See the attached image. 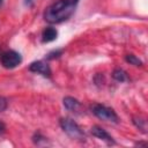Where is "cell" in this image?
Listing matches in <instances>:
<instances>
[{
  "label": "cell",
  "mask_w": 148,
  "mask_h": 148,
  "mask_svg": "<svg viewBox=\"0 0 148 148\" xmlns=\"http://www.w3.org/2000/svg\"><path fill=\"white\" fill-rule=\"evenodd\" d=\"M75 6L67 0H58L46 7L44 12V20L51 24L61 23L71 17L75 10Z\"/></svg>",
  "instance_id": "1"
},
{
  "label": "cell",
  "mask_w": 148,
  "mask_h": 148,
  "mask_svg": "<svg viewBox=\"0 0 148 148\" xmlns=\"http://www.w3.org/2000/svg\"><path fill=\"white\" fill-rule=\"evenodd\" d=\"M5 132H6V125L2 121H0V135H2Z\"/></svg>",
  "instance_id": "14"
},
{
  "label": "cell",
  "mask_w": 148,
  "mask_h": 148,
  "mask_svg": "<svg viewBox=\"0 0 148 148\" xmlns=\"http://www.w3.org/2000/svg\"><path fill=\"white\" fill-rule=\"evenodd\" d=\"M91 111L98 119L111 123H118V116L114 112V110L111 108H108L102 104H94L91 106Z\"/></svg>",
  "instance_id": "3"
},
{
  "label": "cell",
  "mask_w": 148,
  "mask_h": 148,
  "mask_svg": "<svg viewBox=\"0 0 148 148\" xmlns=\"http://www.w3.org/2000/svg\"><path fill=\"white\" fill-rule=\"evenodd\" d=\"M29 71L34 72V73H39V74H42V75H44L46 77L51 76V68H50V66L46 62L42 61V60H37V61L31 62L30 66H29Z\"/></svg>",
  "instance_id": "5"
},
{
  "label": "cell",
  "mask_w": 148,
  "mask_h": 148,
  "mask_svg": "<svg viewBox=\"0 0 148 148\" xmlns=\"http://www.w3.org/2000/svg\"><path fill=\"white\" fill-rule=\"evenodd\" d=\"M133 124L139 128L141 130L143 133H146V128H147V121L143 119V118H140V117H134L133 118Z\"/></svg>",
  "instance_id": "10"
},
{
  "label": "cell",
  "mask_w": 148,
  "mask_h": 148,
  "mask_svg": "<svg viewBox=\"0 0 148 148\" xmlns=\"http://www.w3.org/2000/svg\"><path fill=\"white\" fill-rule=\"evenodd\" d=\"M62 103H64V106H65L67 110H69V111H77V110H80V108H81V103H80L76 98L71 97V96L65 97V98L62 99Z\"/></svg>",
  "instance_id": "7"
},
{
  "label": "cell",
  "mask_w": 148,
  "mask_h": 148,
  "mask_svg": "<svg viewBox=\"0 0 148 148\" xmlns=\"http://www.w3.org/2000/svg\"><path fill=\"white\" fill-rule=\"evenodd\" d=\"M1 3H2V0H0V6H1Z\"/></svg>",
  "instance_id": "17"
},
{
  "label": "cell",
  "mask_w": 148,
  "mask_h": 148,
  "mask_svg": "<svg viewBox=\"0 0 148 148\" xmlns=\"http://www.w3.org/2000/svg\"><path fill=\"white\" fill-rule=\"evenodd\" d=\"M61 53H62V50H56V51H52V52H50L49 54H47V59L49 60H52V59H56V58H59L60 56H61Z\"/></svg>",
  "instance_id": "12"
},
{
  "label": "cell",
  "mask_w": 148,
  "mask_h": 148,
  "mask_svg": "<svg viewBox=\"0 0 148 148\" xmlns=\"http://www.w3.org/2000/svg\"><path fill=\"white\" fill-rule=\"evenodd\" d=\"M67 1H68V2H71V3H73V5H76L79 0H67Z\"/></svg>",
  "instance_id": "15"
},
{
  "label": "cell",
  "mask_w": 148,
  "mask_h": 148,
  "mask_svg": "<svg viewBox=\"0 0 148 148\" xmlns=\"http://www.w3.org/2000/svg\"><path fill=\"white\" fill-rule=\"evenodd\" d=\"M112 77H113L116 81H118V82H125V81L128 80L127 73H126L124 69H121V68H116V69L112 72Z\"/></svg>",
  "instance_id": "9"
},
{
  "label": "cell",
  "mask_w": 148,
  "mask_h": 148,
  "mask_svg": "<svg viewBox=\"0 0 148 148\" xmlns=\"http://www.w3.org/2000/svg\"><path fill=\"white\" fill-rule=\"evenodd\" d=\"M60 127L62 128V131L71 136L72 139H76V140H83L84 139V133L81 130V127L71 118H61L60 121Z\"/></svg>",
  "instance_id": "2"
},
{
  "label": "cell",
  "mask_w": 148,
  "mask_h": 148,
  "mask_svg": "<svg viewBox=\"0 0 148 148\" xmlns=\"http://www.w3.org/2000/svg\"><path fill=\"white\" fill-rule=\"evenodd\" d=\"M125 60L127 62H130L131 65H134V66H142V61L134 54H127L125 56Z\"/></svg>",
  "instance_id": "11"
},
{
  "label": "cell",
  "mask_w": 148,
  "mask_h": 148,
  "mask_svg": "<svg viewBox=\"0 0 148 148\" xmlns=\"http://www.w3.org/2000/svg\"><path fill=\"white\" fill-rule=\"evenodd\" d=\"M57 36H58V31L52 27H47L42 32V40L44 43H49L57 39Z\"/></svg>",
  "instance_id": "8"
},
{
  "label": "cell",
  "mask_w": 148,
  "mask_h": 148,
  "mask_svg": "<svg viewBox=\"0 0 148 148\" xmlns=\"http://www.w3.org/2000/svg\"><path fill=\"white\" fill-rule=\"evenodd\" d=\"M25 3L27 5H31L32 3V0H25Z\"/></svg>",
  "instance_id": "16"
},
{
  "label": "cell",
  "mask_w": 148,
  "mask_h": 148,
  "mask_svg": "<svg viewBox=\"0 0 148 148\" xmlns=\"http://www.w3.org/2000/svg\"><path fill=\"white\" fill-rule=\"evenodd\" d=\"M91 134L95 136V138H97V139H99V140H103V141H105V142H108V143H116L114 142V140H113V138L104 130V128H102L101 126H98V125H95V126H92L91 127Z\"/></svg>",
  "instance_id": "6"
},
{
  "label": "cell",
  "mask_w": 148,
  "mask_h": 148,
  "mask_svg": "<svg viewBox=\"0 0 148 148\" xmlns=\"http://www.w3.org/2000/svg\"><path fill=\"white\" fill-rule=\"evenodd\" d=\"M0 61H1V65L5 68L12 69V68H15L16 66H18L22 62V57L18 52H16L14 50H9V51H6L1 54Z\"/></svg>",
  "instance_id": "4"
},
{
  "label": "cell",
  "mask_w": 148,
  "mask_h": 148,
  "mask_svg": "<svg viewBox=\"0 0 148 148\" xmlns=\"http://www.w3.org/2000/svg\"><path fill=\"white\" fill-rule=\"evenodd\" d=\"M7 109V99L2 96H0V112L5 111Z\"/></svg>",
  "instance_id": "13"
}]
</instances>
